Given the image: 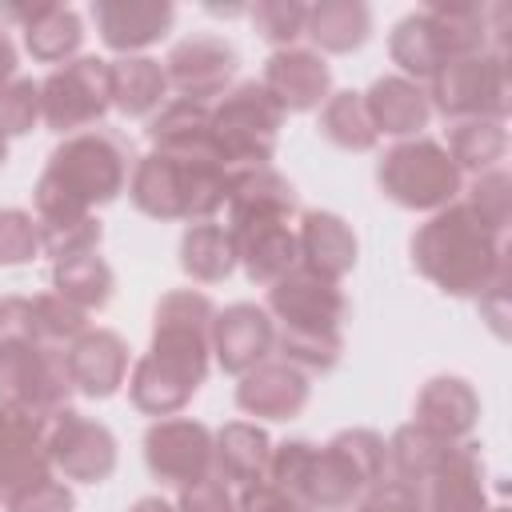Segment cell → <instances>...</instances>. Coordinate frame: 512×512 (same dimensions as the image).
I'll return each instance as SVG.
<instances>
[{
    "label": "cell",
    "instance_id": "cell-1",
    "mask_svg": "<svg viewBox=\"0 0 512 512\" xmlns=\"http://www.w3.org/2000/svg\"><path fill=\"white\" fill-rule=\"evenodd\" d=\"M388 476V440L372 428H344L324 448L312 440L272 444L268 476L312 512H348Z\"/></svg>",
    "mask_w": 512,
    "mask_h": 512
},
{
    "label": "cell",
    "instance_id": "cell-2",
    "mask_svg": "<svg viewBox=\"0 0 512 512\" xmlns=\"http://www.w3.org/2000/svg\"><path fill=\"white\" fill-rule=\"evenodd\" d=\"M412 268L448 296H484L508 268V232H496L472 204L452 200L412 232Z\"/></svg>",
    "mask_w": 512,
    "mask_h": 512
},
{
    "label": "cell",
    "instance_id": "cell-3",
    "mask_svg": "<svg viewBox=\"0 0 512 512\" xmlns=\"http://www.w3.org/2000/svg\"><path fill=\"white\" fill-rule=\"evenodd\" d=\"M132 168H136L132 144L112 128H88V132L64 136L52 148L32 188L36 220L92 216L96 204H108L128 188Z\"/></svg>",
    "mask_w": 512,
    "mask_h": 512
},
{
    "label": "cell",
    "instance_id": "cell-4",
    "mask_svg": "<svg viewBox=\"0 0 512 512\" xmlns=\"http://www.w3.org/2000/svg\"><path fill=\"white\" fill-rule=\"evenodd\" d=\"M232 172L220 164L216 152H148L136 156L128 196L152 220H212L228 204Z\"/></svg>",
    "mask_w": 512,
    "mask_h": 512
},
{
    "label": "cell",
    "instance_id": "cell-5",
    "mask_svg": "<svg viewBox=\"0 0 512 512\" xmlns=\"http://www.w3.org/2000/svg\"><path fill=\"white\" fill-rule=\"evenodd\" d=\"M216 312L220 308L212 304V296L196 292V288H176V292L160 296V304L152 312V344H148L144 360L196 392L212 364Z\"/></svg>",
    "mask_w": 512,
    "mask_h": 512
},
{
    "label": "cell",
    "instance_id": "cell-6",
    "mask_svg": "<svg viewBox=\"0 0 512 512\" xmlns=\"http://www.w3.org/2000/svg\"><path fill=\"white\" fill-rule=\"evenodd\" d=\"M212 116V148L228 172L264 168L276 156V140L284 128V108L260 80L232 84L220 100L208 104Z\"/></svg>",
    "mask_w": 512,
    "mask_h": 512
},
{
    "label": "cell",
    "instance_id": "cell-7",
    "mask_svg": "<svg viewBox=\"0 0 512 512\" xmlns=\"http://www.w3.org/2000/svg\"><path fill=\"white\" fill-rule=\"evenodd\" d=\"M380 192L412 212H440L464 192V172L452 164L440 140L432 136H408L396 140L380 164H376Z\"/></svg>",
    "mask_w": 512,
    "mask_h": 512
},
{
    "label": "cell",
    "instance_id": "cell-8",
    "mask_svg": "<svg viewBox=\"0 0 512 512\" xmlns=\"http://www.w3.org/2000/svg\"><path fill=\"white\" fill-rule=\"evenodd\" d=\"M428 104L448 120H500L512 108V76H508V52L488 48L460 60H448L432 84Z\"/></svg>",
    "mask_w": 512,
    "mask_h": 512
},
{
    "label": "cell",
    "instance_id": "cell-9",
    "mask_svg": "<svg viewBox=\"0 0 512 512\" xmlns=\"http://www.w3.org/2000/svg\"><path fill=\"white\" fill-rule=\"evenodd\" d=\"M72 376H68V352L44 344L40 336L8 340L0 344V400L32 412L36 420H52L72 400Z\"/></svg>",
    "mask_w": 512,
    "mask_h": 512
},
{
    "label": "cell",
    "instance_id": "cell-10",
    "mask_svg": "<svg viewBox=\"0 0 512 512\" xmlns=\"http://www.w3.org/2000/svg\"><path fill=\"white\" fill-rule=\"evenodd\" d=\"M112 108V72L100 56H76L52 68L40 80V120L60 132L76 136L96 128Z\"/></svg>",
    "mask_w": 512,
    "mask_h": 512
},
{
    "label": "cell",
    "instance_id": "cell-11",
    "mask_svg": "<svg viewBox=\"0 0 512 512\" xmlns=\"http://www.w3.org/2000/svg\"><path fill=\"white\" fill-rule=\"evenodd\" d=\"M144 464L168 488H188L216 472V432L192 416H164L144 432Z\"/></svg>",
    "mask_w": 512,
    "mask_h": 512
},
{
    "label": "cell",
    "instance_id": "cell-12",
    "mask_svg": "<svg viewBox=\"0 0 512 512\" xmlns=\"http://www.w3.org/2000/svg\"><path fill=\"white\" fill-rule=\"evenodd\" d=\"M264 312L272 316L276 332H344L348 296L336 280H324L296 264L268 288Z\"/></svg>",
    "mask_w": 512,
    "mask_h": 512
},
{
    "label": "cell",
    "instance_id": "cell-13",
    "mask_svg": "<svg viewBox=\"0 0 512 512\" xmlns=\"http://www.w3.org/2000/svg\"><path fill=\"white\" fill-rule=\"evenodd\" d=\"M44 448L60 480L104 484L116 472V436L100 420L80 416L72 408H64L44 424Z\"/></svg>",
    "mask_w": 512,
    "mask_h": 512
},
{
    "label": "cell",
    "instance_id": "cell-14",
    "mask_svg": "<svg viewBox=\"0 0 512 512\" xmlns=\"http://www.w3.org/2000/svg\"><path fill=\"white\" fill-rule=\"evenodd\" d=\"M236 72H240V52L224 36H212V32L184 36L164 56L168 92H176L180 100H192V104L220 100L232 88Z\"/></svg>",
    "mask_w": 512,
    "mask_h": 512
},
{
    "label": "cell",
    "instance_id": "cell-15",
    "mask_svg": "<svg viewBox=\"0 0 512 512\" xmlns=\"http://www.w3.org/2000/svg\"><path fill=\"white\" fill-rule=\"evenodd\" d=\"M424 512H488L484 496V460L472 440H452L440 460L408 484Z\"/></svg>",
    "mask_w": 512,
    "mask_h": 512
},
{
    "label": "cell",
    "instance_id": "cell-16",
    "mask_svg": "<svg viewBox=\"0 0 512 512\" xmlns=\"http://www.w3.org/2000/svg\"><path fill=\"white\" fill-rule=\"evenodd\" d=\"M56 476L44 448V420L0 400V500Z\"/></svg>",
    "mask_w": 512,
    "mask_h": 512
},
{
    "label": "cell",
    "instance_id": "cell-17",
    "mask_svg": "<svg viewBox=\"0 0 512 512\" xmlns=\"http://www.w3.org/2000/svg\"><path fill=\"white\" fill-rule=\"evenodd\" d=\"M260 84L288 112H312L332 96V68L316 48H276L264 60Z\"/></svg>",
    "mask_w": 512,
    "mask_h": 512
},
{
    "label": "cell",
    "instance_id": "cell-18",
    "mask_svg": "<svg viewBox=\"0 0 512 512\" xmlns=\"http://www.w3.org/2000/svg\"><path fill=\"white\" fill-rule=\"evenodd\" d=\"M276 348V324L260 304H228L212 320V356L228 376H244Z\"/></svg>",
    "mask_w": 512,
    "mask_h": 512
},
{
    "label": "cell",
    "instance_id": "cell-19",
    "mask_svg": "<svg viewBox=\"0 0 512 512\" xmlns=\"http://www.w3.org/2000/svg\"><path fill=\"white\" fill-rule=\"evenodd\" d=\"M228 232L236 228H256V224H276L296 216V192L288 176H280L272 164L264 168H236L228 180Z\"/></svg>",
    "mask_w": 512,
    "mask_h": 512
},
{
    "label": "cell",
    "instance_id": "cell-20",
    "mask_svg": "<svg viewBox=\"0 0 512 512\" xmlns=\"http://www.w3.org/2000/svg\"><path fill=\"white\" fill-rule=\"evenodd\" d=\"M308 396H312L308 376L272 356L260 360L256 368H248L236 384V408L256 420H292L304 412Z\"/></svg>",
    "mask_w": 512,
    "mask_h": 512
},
{
    "label": "cell",
    "instance_id": "cell-21",
    "mask_svg": "<svg viewBox=\"0 0 512 512\" xmlns=\"http://www.w3.org/2000/svg\"><path fill=\"white\" fill-rule=\"evenodd\" d=\"M92 20H96L100 40L112 52L136 56L140 48L168 36V28L176 20V8L168 0H96Z\"/></svg>",
    "mask_w": 512,
    "mask_h": 512
},
{
    "label": "cell",
    "instance_id": "cell-22",
    "mask_svg": "<svg viewBox=\"0 0 512 512\" xmlns=\"http://www.w3.org/2000/svg\"><path fill=\"white\" fill-rule=\"evenodd\" d=\"M68 376H72L76 392H84L92 400H108L128 376L124 336L112 328H88L84 336H76L68 348Z\"/></svg>",
    "mask_w": 512,
    "mask_h": 512
},
{
    "label": "cell",
    "instance_id": "cell-23",
    "mask_svg": "<svg viewBox=\"0 0 512 512\" xmlns=\"http://www.w3.org/2000/svg\"><path fill=\"white\" fill-rule=\"evenodd\" d=\"M296 248H300V268H308L324 280L340 284L356 268V232L348 228V220H340L336 212H324V208L300 212Z\"/></svg>",
    "mask_w": 512,
    "mask_h": 512
},
{
    "label": "cell",
    "instance_id": "cell-24",
    "mask_svg": "<svg viewBox=\"0 0 512 512\" xmlns=\"http://www.w3.org/2000/svg\"><path fill=\"white\" fill-rule=\"evenodd\" d=\"M480 420V396L464 376H432L412 408V424L444 440H468Z\"/></svg>",
    "mask_w": 512,
    "mask_h": 512
},
{
    "label": "cell",
    "instance_id": "cell-25",
    "mask_svg": "<svg viewBox=\"0 0 512 512\" xmlns=\"http://www.w3.org/2000/svg\"><path fill=\"white\" fill-rule=\"evenodd\" d=\"M360 96H364V108H368V120H372L376 136H396V140L420 136V128L432 116L424 84H416L408 76H380Z\"/></svg>",
    "mask_w": 512,
    "mask_h": 512
},
{
    "label": "cell",
    "instance_id": "cell-26",
    "mask_svg": "<svg viewBox=\"0 0 512 512\" xmlns=\"http://www.w3.org/2000/svg\"><path fill=\"white\" fill-rule=\"evenodd\" d=\"M232 244H236V264H244V276L252 284H264V288H272L280 276H288L300 264L296 224H288V220L236 228Z\"/></svg>",
    "mask_w": 512,
    "mask_h": 512
},
{
    "label": "cell",
    "instance_id": "cell-27",
    "mask_svg": "<svg viewBox=\"0 0 512 512\" xmlns=\"http://www.w3.org/2000/svg\"><path fill=\"white\" fill-rule=\"evenodd\" d=\"M388 52H392V64H400V76L416 80V84H432V76L452 60L448 56V44L432 20L428 8L420 12H408L396 28H392V40H388Z\"/></svg>",
    "mask_w": 512,
    "mask_h": 512
},
{
    "label": "cell",
    "instance_id": "cell-28",
    "mask_svg": "<svg viewBox=\"0 0 512 512\" xmlns=\"http://www.w3.org/2000/svg\"><path fill=\"white\" fill-rule=\"evenodd\" d=\"M272 460V440L260 424L232 420L216 432V476L228 480L232 488H248L268 476Z\"/></svg>",
    "mask_w": 512,
    "mask_h": 512
},
{
    "label": "cell",
    "instance_id": "cell-29",
    "mask_svg": "<svg viewBox=\"0 0 512 512\" xmlns=\"http://www.w3.org/2000/svg\"><path fill=\"white\" fill-rule=\"evenodd\" d=\"M304 36L316 44V52H356L368 36H372V8L360 0H320L308 8V24Z\"/></svg>",
    "mask_w": 512,
    "mask_h": 512
},
{
    "label": "cell",
    "instance_id": "cell-30",
    "mask_svg": "<svg viewBox=\"0 0 512 512\" xmlns=\"http://www.w3.org/2000/svg\"><path fill=\"white\" fill-rule=\"evenodd\" d=\"M24 32V48L40 64H68L84 44V24L68 4H36Z\"/></svg>",
    "mask_w": 512,
    "mask_h": 512
},
{
    "label": "cell",
    "instance_id": "cell-31",
    "mask_svg": "<svg viewBox=\"0 0 512 512\" xmlns=\"http://www.w3.org/2000/svg\"><path fill=\"white\" fill-rule=\"evenodd\" d=\"M112 72V108L124 116H156L168 96L164 64L152 56H120L108 60Z\"/></svg>",
    "mask_w": 512,
    "mask_h": 512
},
{
    "label": "cell",
    "instance_id": "cell-32",
    "mask_svg": "<svg viewBox=\"0 0 512 512\" xmlns=\"http://www.w3.org/2000/svg\"><path fill=\"white\" fill-rule=\"evenodd\" d=\"M148 140H152L156 152H176V156L216 152L212 148V116H208V104L168 100L148 120Z\"/></svg>",
    "mask_w": 512,
    "mask_h": 512
},
{
    "label": "cell",
    "instance_id": "cell-33",
    "mask_svg": "<svg viewBox=\"0 0 512 512\" xmlns=\"http://www.w3.org/2000/svg\"><path fill=\"white\" fill-rule=\"evenodd\" d=\"M180 268L196 284H220L236 268V244L232 232L220 220H196L180 236Z\"/></svg>",
    "mask_w": 512,
    "mask_h": 512
},
{
    "label": "cell",
    "instance_id": "cell-34",
    "mask_svg": "<svg viewBox=\"0 0 512 512\" xmlns=\"http://www.w3.org/2000/svg\"><path fill=\"white\" fill-rule=\"evenodd\" d=\"M52 292L64 296L68 304H76L88 316V312H100L112 300L116 276H112V268H108L104 256L84 252V256H72V260H56L52 264Z\"/></svg>",
    "mask_w": 512,
    "mask_h": 512
},
{
    "label": "cell",
    "instance_id": "cell-35",
    "mask_svg": "<svg viewBox=\"0 0 512 512\" xmlns=\"http://www.w3.org/2000/svg\"><path fill=\"white\" fill-rule=\"evenodd\" d=\"M444 152L460 172H492L508 156V128L500 120H456L448 124V144Z\"/></svg>",
    "mask_w": 512,
    "mask_h": 512
},
{
    "label": "cell",
    "instance_id": "cell-36",
    "mask_svg": "<svg viewBox=\"0 0 512 512\" xmlns=\"http://www.w3.org/2000/svg\"><path fill=\"white\" fill-rule=\"evenodd\" d=\"M320 136L344 152H372L376 148V128L368 120V108H364V96L360 92H332L324 104H320Z\"/></svg>",
    "mask_w": 512,
    "mask_h": 512
},
{
    "label": "cell",
    "instance_id": "cell-37",
    "mask_svg": "<svg viewBox=\"0 0 512 512\" xmlns=\"http://www.w3.org/2000/svg\"><path fill=\"white\" fill-rule=\"evenodd\" d=\"M32 320H36V336L44 344H52V348H64V352L72 348L76 336L88 332V316L76 304H68L64 296H56V292L32 296Z\"/></svg>",
    "mask_w": 512,
    "mask_h": 512
},
{
    "label": "cell",
    "instance_id": "cell-38",
    "mask_svg": "<svg viewBox=\"0 0 512 512\" xmlns=\"http://www.w3.org/2000/svg\"><path fill=\"white\" fill-rule=\"evenodd\" d=\"M40 228V252L56 260H72L84 252H96L104 228L96 216H76V220H36Z\"/></svg>",
    "mask_w": 512,
    "mask_h": 512
},
{
    "label": "cell",
    "instance_id": "cell-39",
    "mask_svg": "<svg viewBox=\"0 0 512 512\" xmlns=\"http://www.w3.org/2000/svg\"><path fill=\"white\" fill-rule=\"evenodd\" d=\"M248 16H252V28H256L272 48H292V44L304 36L308 4H300V0H260Z\"/></svg>",
    "mask_w": 512,
    "mask_h": 512
},
{
    "label": "cell",
    "instance_id": "cell-40",
    "mask_svg": "<svg viewBox=\"0 0 512 512\" xmlns=\"http://www.w3.org/2000/svg\"><path fill=\"white\" fill-rule=\"evenodd\" d=\"M460 200L472 204L496 232H508V220H512V180H508L504 164L492 168V172L472 176V184H468V192H460Z\"/></svg>",
    "mask_w": 512,
    "mask_h": 512
},
{
    "label": "cell",
    "instance_id": "cell-41",
    "mask_svg": "<svg viewBox=\"0 0 512 512\" xmlns=\"http://www.w3.org/2000/svg\"><path fill=\"white\" fill-rule=\"evenodd\" d=\"M40 120V84L28 76H16L0 88V136H24Z\"/></svg>",
    "mask_w": 512,
    "mask_h": 512
},
{
    "label": "cell",
    "instance_id": "cell-42",
    "mask_svg": "<svg viewBox=\"0 0 512 512\" xmlns=\"http://www.w3.org/2000/svg\"><path fill=\"white\" fill-rule=\"evenodd\" d=\"M40 252V228L36 216L24 208H0V264H28Z\"/></svg>",
    "mask_w": 512,
    "mask_h": 512
},
{
    "label": "cell",
    "instance_id": "cell-43",
    "mask_svg": "<svg viewBox=\"0 0 512 512\" xmlns=\"http://www.w3.org/2000/svg\"><path fill=\"white\" fill-rule=\"evenodd\" d=\"M4 512H76V500H72V488L68 480L60 476H48L16 496L4 500Z\"/></svg>",
    "mask_w": 512,
    "mask_h": 512
},
{
    "label": "cell",
    "instance_id": "cell-44",
    "mask_svg": "<svg viewBox=\"0 0 512 512\" xmlns=\"http://www.w3.org/2000/svg\"><path fill=\"white\" fill-rule=\"evenodd\" d=\"M176 512H236V488L212 472V476L180 488Z\"/></svg>",
    "mask_w": 512,
    "mask_h": 512
},
{
    "label": "cell",
    "instance_id": "cell-45",
    "mask_svg": "<svg viewBox=\"0 0 512 512\" xmlns=\"http://www.w3.org/2000/svg\"><path fill=\"white\" fill-rule=\"evenodd\" d=\"M236 512H312L292 492L276 488L272 480H256L248 488H236Z\"/></svg>",
    "mask_w": 512,
    "mask_h": 512
},
{
    "label": "cell",
    "instance_id": "cell-46",
    "mask_svg": "<svg viewBox=\"0 0 512 512\" xmlns=\"http://www.w3.org/2000/svg\"><path fill=\"white\" fill-rule=\"evenodd\" d=\"M352 512H424V508H420V500H416L404 484L380 480L376 488H368V492L352 504Z\"/></svg>",
    "mask_w": 512,
    "mask_h": 512
},
{
    "label": "cell",
    "instance_id": "cell-47",
    "mask_svg": "<svg viewBox=\"0 0 512 512\" xmlns=\"http://www.w3.org/2000/svg\"><path fill=\"white\" fill-rule=\"evenodd\" d=\"M24 336H36L32 296H4V300H0V344L24 340Z\"/></svg>",
    "mask_w": 512,
    "mask_h": 512
},
{
    "label": "cell",
    "instance_id": "cell-48",
    "mask_svg": "<svg viewBox=\"0 0 512 512\" xmlns=\"http://www.w3.org/2000/svg\"><path fill=\"white\" fill-rule=\"evenodd\" d=\"M508 280H512V272L492 280V288L480 296V312H484V320L492 324L496 336H504V320H508Z\"/></svg>",
    "mask_w": 512,
    "mask_h": 512
},
{
    "label": "cell",
    "instance_id": "cell-49",
    "mask_svg": "<svg viewBox=\"0 0 512 512\" xmlns=\"http://www.w3.org/2000/svg\"><path fill=\"white\" fill-rule=\"evenodd\" d=\"M16 44H12V36H8V28L0 24V88L8 84V80H16Z\"/></svg>",
    "mask_w": 512,
    "mask_h": 512
},
{
    "label": "cell",
    "instance_id": "cell-50",
    "mask_svg": "<svg viewBox=\"0 0 512 512\" xmlns=\"http://www.w3.org/2000/svg\"><path fill=\"white\" fill-rule=\"evenodd\" d=\"M128 512H176V504H168L164 496H140Z\"/></svg>",
    "mask_w": 512,
    "mask_h": 512
},
{
    "label": "cell",
    "instance_id": "cell-51",
    "mask_svg": "<svg viewBox=\"0 0 512 512\" xmlns=\"http://www.w3.org/2000/svg\"><path fill=\"white\" fill-rule=\"evenodd\" d=\"M4 160H8V140L0 136V164H4Z\"/></svg>",
    "mask_w": 512,
    "mask_h": 512
},
{
    "label": "cell",
    "instance_id": "cell-52",
    "mask_svg": "<svg viewBox=\"0 0 512 512\" xmlns=\"http://www.w3.org/2000/svg\"><path fill=\"white\" fill-rule=\"evenodd\" d=\"M488 512H508V508H504V504H496V508H488Z\"/></svg>",
    "mask_w": 512,
    "mask_h": 512
},
{
    "label": "cell",
    "instance_id": "cell-53",
    "mask_svg": "<svg viewBox=\"0 0 512 512\" xmlns=\"http://www.w3.org/2000/svg\"><path fill=\"white\" fill-rule=\"evenodd\" d=\"M348 512H352V508H348Z\"/></svg>",
    "mask_w": 512,
    "mask_h": 512
}]
</instances>
